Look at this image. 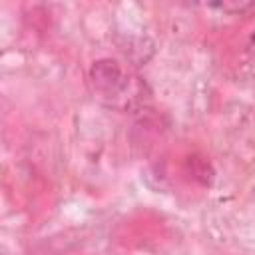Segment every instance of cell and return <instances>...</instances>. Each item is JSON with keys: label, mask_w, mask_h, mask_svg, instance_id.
I'll list each match as a JSON object with an SVG mask.
<instances>
[{"label": "cell", "mask_w": 255, "mask_h": 255, "mask_svg": "<svg viewBox=\"0 0 255 255\" xmlns=\"http://www.w3.org/2000/svg\"><path fill=\"white\" fill-rule=\"evenodd\" d=\"M90 82L98 94L108 98H116L128 88V76L124 74L122 66L112 58H102L92 64Z\"/></svg>", "instance_id": "1"}, {"label": "cell", "mask_w": 255, "mask_h": 255, "mask_svg": "<svg viewBox=\"0 0 255 255\" xmlns=\"http://www.w3.org/2000/svg\"><path fill=\"white\" fill-rule=\"evenodd\" d=\"M185 165H187V171L191 173V177H193L199 185L209 187V185L213 183V175H215V171H213L211 163H209L203 155L191 153V155L185 159Z\"/></svg>", "instance_id": "2"}, {"label": "cell", "mask_w": 255, "mask_h": 255, "mask_svg": "<svg viewBox=\"0 0 255 255\" xmlns=\"http://www.w3.org/2000/svg\"><path fill=\"white\" fill-rule=\"evenodd\" d=\"M249 50L255 54V30H253V34L249 36Z\"/></svg>", "instance_id": "3"}]
</instances>
